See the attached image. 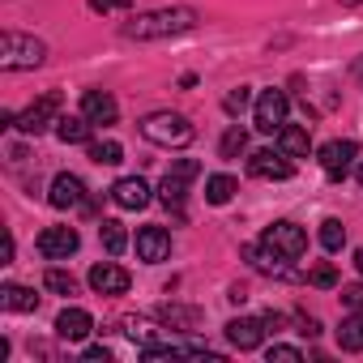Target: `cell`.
<instances>
[{"instance_id":"obj_1","label":"cell","mask_w":363,"mask_h":363,"mask_svg":"<svg viewBox=\"0 0 363 363\" xmlns=\"http://www.w3.org/2000/svg\"><path fill=\"white\" fill-rule=\"evenodd\" d=\"M193 26H197V9H189V5H171V9H154V13H137V18H128L120 30H124V39H141V43H150V39L184 35V30H193Z\"/></svg>"},{"instance_id":"obj_2","label":"cell","mask_w":363,"mask_h":363,"mask_svg":"<svg viewBox=\"0 0 363 363\" xmlns=\"http://www.w3.org/2000/svg\"><path fill=\"white\" fill-rule=\"evenodd\" d=\"M141 137L150 145H162V150H179V145H189L197 137V128L189 124V116H179V111H154L141 120Z\"/></svg>"},{"instance_id":"obj_3","label":"cell","mask_w":363,"mask_h":363,"mask_svg":"<svg viewBox=\"0 0 363 363\" xmlns=\"http://www.w3.org/2000/svg\"><path fill=\"white\" fill-rule=\"evenodd\" d=\"M43 60H48V48H43L35 35H18V30H5V35H0V69H5V73L39 69Z\"/></svg>"},{"instance_id":"obj_4","label":"cell","mask_w":363,"mask_h":363,"mask_svg":"<svg viewBox=\"0 0 363 363\" xmlns=\"http://www.w3.org/2000/svg\"><path fill=\"white\" fill-rule=\"evenodd\" d=\"M197 175H201V162H197V158H179V162H171V171L162 175V184H158V197H162V206H167L175 218H184L189 179H197Z\"/></svg>"},{"instance_id":"obj_5","label":"cell","mask_w":363,"mask_h":363,"mask_svg":"<svg viewBox=\"0 0 363 363\" xmlns=\"http://www.w3.org/2000/svg\"><path fill=\"white\" fill-rule=\"evenodd\" d=\"M261 244H265L269 252L286 257V261H299V257L308 252V231L295 227V223H274V227L261 231Z\"/></svg>"},{"instance_id":"obj_6","label":"cell","mask_w":363,"mask_h":363,"mask_svg":"<svg viewBox=\"0 0 363 363\" xmlns=\"http://www.w3.org/2000/svg\"><path fill=\"white\" fill-rule=\"evenodd\" d=\"M240 257H244L257 274H269V278H278V282H295V278H299V274L291 269V261H286V257H278V252H269L261 240H257V244H244V248H240Z\"/></svg>"},{"instance_id":"obj_7","label":"cell","mask_w":363,"mask_h":363,"mask_svg":"<svg viewBox=\"0 0 363 363\" xmlns=\"http://www.w3.org/2000/svg\"><path fill=\"white\" fill-rule=\"evenodd\" d=\"M286 111H291V99H286L282 90H261V99H257V107H252V124H257L261 133H278V128L286 124Z\"/></svg>"},{"instance_id":"obj_8","label":"cell","mask_w":363,"mask_h":363,"mask_svg":"<svg viewBox=\"0 0 363 363\" xmlns=\"http://www.w3.org/2000/svg\"><path fill=\"white\" fill-rule=\"evenodd\" d=\"M56 111H60V94L52 90V94H43L39 103H30V107L18 116V124H13V128H18V133H26V137H39L48 124H56V120H60Z\"/></svg>"},{"instance_id":"obj_9","label":"cell","mask_w":363,"mask_h":363,"mask_svg":"<svg viewBox=\"0 0 363 363\" xmlns=\"http://www.w3.org/2000/svg\"><path fill=\"white\" fill-rule=\"evenodd\" d=\"M354 154H359V145H354V141H329V145H320V171L337 184V179H346V175H350Z\"/></svg>"},{"instance_id":"obj_10","label":"cell","mask_w":363,"mask_h":363,"mask_svg":"<svg viewBox=\"0 0 363 363\" xmlns=\"http://www.w3.org/2000/svg\"><path fill=\"white\" fill-rule=\"evenodd\" d=\"M291 154L286 150H257L252 158H248V175H257V179H291Z\"/></svg>"},{"instance_id":"obj_11","label":"cell","mask_w":363,"mask_h":363,"mask_svg":"<svg viewBox=\"0 0 363 363\" xmlns=\"http://www.w3.org/2000/svg\"><path fill=\"white\" fill-rule=\"evenodd\" d=\"M77 248H82V235H77L73 227H48V231L39 235V252H43L48 261H69Z\"/></svg>"},{"instance_id":"obj_12","label":"cell","mask_w":363,"mask_h":363,"mask_svg":"<svg viewBox=\"0 0 363 363\" xmlns=\"http://www.w3.org/2000/svg\"><path fill=\"white\" fill-rule=\"evenodd\" d=\"M90 286H94L99 295H124V291L133 286V274H128L124 265H116V261H99V265L90 269Z\"/></svg>"},{"instance_id":"obj_13","label":"cell","mask_w":363,"mask_h":363,"mask_svg":"<svg viewBox=\"0 0 363 363\" xmlns=\"http://www.w3.org/2000/svg\"><path fill=\"white\" fill-rule=\"evenodd\" d=\"M48 201H52L56 210H77V206H86V184H82L73 171H60V175L52 179Z\"/></svg>"},{"instance_id":"obj_14","label":"cell","mask_w":363,"mask_h":363,"mask_svg":"<svg viewBox=\"0 0 363 363\" xmlns=\"http://www.w3.org/2000/svg\"><path fill=\"white\" fill-rule=\"evenodd\" d=\"M111 201L120 210H145L150 206V184H145L141 175H124V179L111 184Z\"/></svg>"},{"instance_id":"obj_15","label":"cell","mask_w":363,"mask_h":363,"mask_svg":"<svg viewBox=\"0 0 363 363\" xmlns=\"http://www.w3.org/2000/svg\"><path fill=\"white\" fill-rule=\"evenodd\" d=\"M137 257H141L145 265L167 261V257H171V235H167L162 227H141V231H137Z\"/></svg>"},{"instance_id":"obj_16","label":"cell","mask_w":363,"mask_h":363,"mask_svg":"<svg viewBox=\"0 0 363 363\" xmlns=\"http://www.w3.org/2000/svg\"><path fill=\"white\" fill-rule=\"evenodd\" d=\"M265 320H257V316H235L231 325H227V337H231V346L235 350H257L261 346V337H265Z\"/></svg>"},{"instance_id":"obj_17","label":"cell","mask_w":363,"mask_h":363,"mask_svg":"<svg viewBox=\"0 0 363 363\" xmlns=\"http://www.w3.org/2000/svg\"><path fill=\"white\" fill-rule=\"evenodd\" d=\"M82 116H86L90 124H116L120 107H116V99H111L107 90H86V94H82Z\"/></svg>"},{"instance_id":"obj_18","label":"cell","mask_w":363,"mask_h":363,"mask_svg":"<svg viewBox=\"0 0 363 363\" xmlns=\"http://www.w3.org/2000/svg\"><path fill=\"white\" fill-rule=\"evenodd\" d=\"M90 329H94V320H90L86 308H65V312L56 316V333H60L65 342H86Z\"/></svg>"},{"instance_id":"obj_19","label":"cell","mask_w":363,"mask_h":363,"mask_svg":"<svg viewBox=\"0 0 363 363\" xmlns=\"http://www.w3.org/2000/svg\"><path fill=\"white\" fill-rule=\"evenodd\" d=\"M278 150H286L291 158H308L312 133H308L303 124H282V128H278Z\"/></svg>"},{"instance_id":"obj_20","label":"cell","mask_w":363,"mask_h":363,"mask_svg":"<svg viewBox=\"0 0 363 363\" xmlns=\"http://www.w3.org/2000/svg\"><path fill=\"white\" fill-rule=\"evenodd\" d=\"M90 120L86 116H60L56 120V137L65 141V145H90Z\"/></svg>"},{"instance_id":"obj_21","label":"cell","mask_w":363,"mask_h":363,"mask_svg":"<svg viewBox=\"0 0 363 363\" xmlns=\"http://www.w3.org/2000/svg\"><path fill=\"white\" fill-rule=\"evenodd\" d=\"M0 308H5V312H35L39 308V295L30 286L9 282V286H0Z\"/></svg>"},{"instance_id":"obj_22","label":"cell","mask_w":363,"mask_h":363,"mask_svg":"<svg viewBox=\"0 0 363 363\" xmlns=\"http://www.w3.org/2000/svg\"><path fill=\"white\" fill-rule=\"evenodd\" d=\"M337 346L350 350V354L363 350V316H359V312H350V316L342 320V329H337Z\"/></svg>"},{"instance_id":"obj_23","label":"cell","mask_w":363,"mask_h":363,"mask_svg":"<svg viewBox=\"0 0 363 363\" xmlns=\"http://www.w3.org/2000/svg\"><path fill=\"white\" fill-rule=\"evenodd\" d=\"M99 240H103V248H107L111 257H120V252L128 248V231H124V223H116V218H103Z\"/></svg>"},{"instance_id":"obj_24","label":"cell","mask_w":363,"mask_h":363,"mask_svg":"<svg viewBox=\"0 0 363 363\" xmlns=\"http://www.w3.org/2000/svg\"><path fill=\"white\" fill-rule=\"evenodd\" d=\"M235 189H240V184H235L231 175H210V179H206V201H210V206H227V201L235 197Z\"/></svg>"},{"instance_id":"obj_25","label":"cell","mask_w":363,"mask_h":363,"mask_svg":"<svg viewBox=\"0 0 363 363\" xmlns=\"http://www.w3.org/2000/svg\"><path fill=\"white\" fill-rule=\"evenodd\" d=\"M86 150H90V158H94L99 167H116V162H124V145H120V141H90Z\"/></svg>"},{"instance_id":"obj_26","label":"cell","mask_w":363,"mask_h":363,"mask_svg":"<svg viewBox=\"0 0 363 363\" xmlns=\"http://www.w3.org/2000/svg\"><path fill=\"white\" fill-rule=\"evenodd\" d=\"M244 150H248V133H244L240 124H231V128L223 133V141H218V154H223V158H240Z\"/></svg>"},{"instance_id":"obj_27","label":"cell","mask_w":363,"mask_h":363,"mask_svg":"<svg viewBox=\"0 0 363 363\" xmlns=\"http://www.w3.org/2000/svg\"><path fill=\"white\" fill-rule=\"evenodd\" d=\"M320 248H325V252H342V248H346V227H342L337 218H325V223H320Z\"/></svg>"},{"instance_id":"obj_28","label":"cell","mask_w":363,"mask_h":363,"mask_svg":"<svg viewBox=\"0 0 363 363\" xmlns=\"http://www.w3.org/2000/svg\"><path fill=\"white\" fill-rule=\"evenodd\" d=\"M43 286L56 291V295H77V278H73L69 269H60V265H52V269L43 274Z\"/></svg>"},{"instance_id":"obj_29","label":"cell","mask_w":363,"mask_h":363,"mask_svg":"<svg viewBox=\"0 0 363 363\" xmlns=\"http://www.w3.org/2000/svg\"><path fill=\"white\" fill-rule=\"evenodd\" d=\"M158 316L167 320V325H179V329H197V320H201V312L197 308H158Z\"/></svg>"},{"instance_id":"obj_30","label":"cell","mask_w":363,"mask_h":363,"mask_svg":"<svg viewBox=\"0 0 363 363\" xmlns=\"http://www.w3.org/2000/svg\"><path fill=\"white\" fill-rule=\"evenodd\" d=\"M248 103H252V86H235V90H231V94L223 99V107H227V116H240V111H244Z\"/></svg>"},{"instance_id":"obj_31","label":"cell","mask_w":363,"mask_h":363,"mask_svg":"<svg viewBox=\"0 0 363 363\" xmlns=\"http://www.w3.org/2000/svg\"><path fill=\"white\" fill-rule=\"evenodd\" d=\"M308 282H312V286H320V291H329V286H337V269H333L329 261H320V265L308 274Z\"/></svg>"},{"instance_id":"obj_32","label":"cell","mask_w":363,"mask_h":363,"mask_svg":"<svg viewBox=\"0 0 363 363\" xmlns=\"http://www.w3.org/2000/svg\"><path fill=\"white\" fill-rule=\"evenodd\" d=\"M342 308H346V312H363V282L342 286Z\"/></svg>"},{"instance_id":"obj_33","label":"cell","mask_w":363,"mask_h":363,"mask_svg":"<svg viewBox=\"0 0 363 363\" xmlns=\"http://www.w3.org/2000/svg\"><path fill=\"white\" fill-rule=\"evenodd\" d=\"M265 354H269V363H274V359H282V363H295V359H303V350H299V346H269Z\"/></svg>"},{"instance_id":"obj_34","label":"cell","mask_w":363,"mask_h":363,"mask_svg":"<svg viewBox=\"0 0 363 363\" xmlns=\"http://www.w3.org/2000/svg\"><path fill=\"white\" fill-rule=\"evenodd\" d=\"M133 0H90V9L94 13H111V9H128Z\"/></svg>"},{"instance_id":"obj_35","label":"cell","mask_w":363,"mask_h":363,"mask_svg":"<svg viewBox=\"0 0 363 363\" xmlns=\"http://www.w3.org/2000/svg\"><path fill=\"white\" fill-rule=\"evenodd\" d=\"M299 333H303V337H316V333H320V320H316V316H299Z\"/></svg>"},{"instance_id":"obj_36","label":"cell","mask_w":363,"mask_h":363,"mask_svg":"<svg viewBox=\"0 0 363 363\" xmlns=\"http://www.w3.org/2000/svg\"><path fill=\"white\" fill-rule=\"evenodd\" d=\"M86 359H90V363H107V359H111V350H107V346H90V350H86Z\"/></svg>"},{"instance_id":"obj_37","label":"cell","mask_w":363,"mask_h":363,"mask_svg":"<svg viewBox=\"0 0 363 363\" xmlns=\"http://www.w3.org/2000/svg\"><path fill=\"white\" fill-rule=\"evenodd\" d=\"M354 77H359V86H363V56L354 60Z\"/></svg>"},{"instance_id":"obj_38","label":"cell","mask_w":363,"mask_h":363,"mask_svg":"<svg viewBox=\"0 0 363 363\" xmlns=\"http://www.w3.org/2000/svg\"><path fill=\"white\" fill-rule=\"evenodd\" d=\"M354 265H359V274H363V248H359V252H354Z\"/></svg>"},{"instance_id":"obj_39","label":"cell","mask_w":363,"mask_h":363,"mask_svg":"<svg viewBox=\"0 0 363 363\" xmlns=\"http://www.w3.org/2000/svg\"><path fill=\"white\" fill-rule=\"evenodd\" d=\"M342 5H346V9H354V5H363V0H342Z\"/></svg>"},{"instance_id":"obj_40","label":"cell","mask_w":363,"mask_h":363,"mask_svg":"<svg viewBox=\"0 0 363 363\" xmlns=\"http://www.w3.org/2000/svg\"><path fill=\"white\" fill-rule=\"evenodd\" d=\"M354 175H359V184H363V162H359V171H354Z\"/></svg>"}]
</instances>
